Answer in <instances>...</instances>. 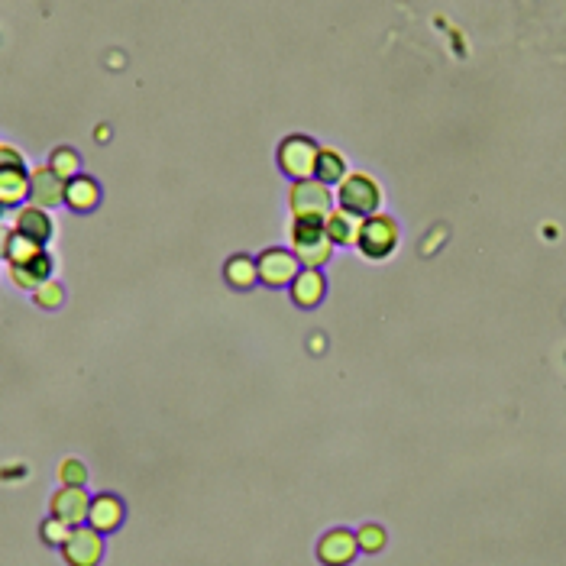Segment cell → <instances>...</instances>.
I'll use <instances>...</instances> for the list:
<instances>
[{
	"label": "cell",
	"instance_id": "cell-17",
	"mask_svg": "<svg viewBox=\"0 0 566 566\" xmlns=\"http://www.w3.org/2000/svg\"><path fill=\"white\" fill-rule=\"evenodd\" d=\"M324 230L334 246H356V233H360V217H353L347 211L334 207L327 217H324Z\"/></svg>",
	"mask_w": 566,
	"mask_h": 566
},
{
	"label": "cell",
	"instance_id": "cell-19",
	"mask_svg": "<svg viewBox=\"0 0 566 566\" xmlns=\"http://www.w3.org/2000/svg\"><path fill=\"white\" fill-rule=\"evenodd\" d=\"M224 279H227L233 288H253V285L259 282V275H256V259H253V256H246V253L230 256V259H227V266H224Z\"/></svg>",
	"mask_w": 566,
	"mask_h": 566
},
{
	"label": "cell",
	"instance_id": "cell-5",
	"mask_svg": "<svg viewBox=\"0 0 566 566\" xmlns=\"http://www.w3.org/2000/svg\"><path fill=\"white\" fill-rule=\"evenodd\" d=\"M356 246L366 259H385L392 256L398 246V224L389 214H369L360 220V233H356Z\"/></svg>",
	"mask_w": 566,
	"mask_h": 566
},
{
	"label": "cell",
	"instance_id": "cell-1",
	"mask_svg": "<svg viewBox=\"0 0 566 566\" xmlns=\"http://www.w3.org/2000/svg\"><path fill=\"white\" fill-rule=\"evenodd\" d=\"M292 253L301 269H324L334 256L324 220H292Z\"/></svg>",
	"mask_w": 566,
	"mask_h": 566
},
{
	"label": "cell",
	"instance_id": "cell-21",
	"mask_svg": "<svg viewBox=\"0 0 566 566\" xmlns=\"http://www.w3.org/2000/svg\"><path fill=\"white\" fill-rule=\"evenodd\" d=\"M39 253H43V246H39V243H33V240L20 237V233H10V243H7V253H4V259L10 262V266H23V262L36 259Z\"/></svg>",
	"mask_w": 566,
	"mask_h": 566
},
{
	"label": "cell",
	"instance_id": "cell-25",
	"mask_svg": "<svg viewBox=\"0 0 566 566\" xmlns=\"http://www.w3.org/2000/svg\"><path fill=\"white\" fill-rule=\"evenodd\" d=\"M43 541L46 544H52V547H62L65 541H68V534H72V528H68L65 521H59V518H49L46 524H43Z\"/></svg>",
	"mask_w": 566,
	"mask_h": 566
},
{
	"label": "cell",
	"instance_id": "cell-9",
	"mask_svg": "<svg viewBox=\"0 0 566 566\" xmlns=\"http://www.w3.org/2000/svg\"><path fill=\"white\" fill-rule=\"evenodd\" d=\"M88 508L91 499L85 486H62L59 492L52 495V518L65 521L68 528H78V524L88 521Z\"/></svg>",
	"mask_w": 566,
	"mask_h": 566
},
{
	"label": "cell",
	"instance_id": "cell-18",
	"mask_svg": "<svg viewBox=\"0 0 566 566\" xmlns=\"http://www.w3.org/2000/svg\"><path fill=\"white\" fill-rule=\"evenodd\" d=\"M314 178L324 182L327 188L340 185L343 178H347V159H343L337 149H321V153H317V165H314Z\"/></svg>",
	"mask_w": 566,
	"mask_h": 566
},
{
	"label": "cell",
	"instance_id": "cell-2",
	"mask_svg": "<svg viewBox=\"0 0 566 566\" xmlns=\"http://www.w3.org/2000/svg\"><path fill=\"white\" fill-rule=\"evenodd\" d=\"M334 201H337L340 211H347V214L363 220L369 214H379L382 188L369 172H347V178L337 185V198Z\"/></svg>",
	"mask_w": 566,
	"mask_h": 566
},
{
	"label": "cell",
	"instance_id": "cell-13",
	"mask_svg": "<svg viewBox=\"0 0 566 566\" xmlns=\"http://www.w3.org/2000/svg\"><path fill=\"white\" fill-rule=\"evenodd\" d=\"M52 230H55V227H52V217L43 211V207H36V204L20 207L17 220H13V233H20V237L33 240V243H39V246L49 243Z\"/></svg>",
	"mask_w": 566,
	"mask_h": 566
},
{
	"label": "cell",
	"instance_id": "cell-4",
	"mask_svg": "<svg viewBox=\"0 0 566 566\" xmlns=\"http://www.w3.org/2000/svg\"><path fill=\"white\" fill-rule=\"evenodd\" d=\"M30 198V172H26L23 153L13 146H0V204L20 207Z\"/></svg>",
	"mask_w": 566,
	"mask_h": 566
},
{
	"label": "cell",
	"instance_id": "cell-20",
	"mask_svg": "<svg viewBox=\"0 0 566 566\" xmlns=\"http://www.w3.org/2000/svg\"><path fill=\"white\" fill-rule=\"evenodd\" d=\"M49 169L62 178V182H72L75 175H81V156L75 153V149L68 146H59L49 159Z\"/></svg>",
	"mask_w": 566,
	"mask_h": 566
},
{
	"label": "cell",
	"instance_id": "cell-8",
	"mask_svg": "<svg viewBox=\"0 0 566 566\" xmlns=\"http://www.w3.org/2000/svg\"><path fill=\"white\" fill-rule=\"evenodd\" d=\"M62 557L68 566H98L104 557V541L91 524H78L68 534V541L62 544Z\"/></svg>",
	"mask_w": 566,
	"mask_h": 566
},
{
	"label": "cell",
	"instance_id": "cell-6",
	"mask_svg": "<svg viewBox=\"0 0 566 566\" xmlns=\"http://www.w3.org/2000/svg\"><path fill=\"white\" fill-rule=\"evenodd\" d=\"M317 153H321V146H317L311 136L292 133L279 143L275 159H279V169L292 178V182H301V178H314Z\"/></svg>",
	"mask_w": 566,
	"mask_h": 566
},
{
	"label": "cell",
	"instance_id": "cell-10",
	"mask_svg": "<svg viewBox=\"0 0 566 566\" xmlns=\"http://www.w3.org/2000/svg\"><path fill=\"white\" fill-rule=\"evenodd\" d=\"M360 554V544H356V534L347 528H337V531H327L317 544V560L324 566H347L353 563V557Z\"/></svg>",
	"mask_w": 566,
	"mask_h": 566
},
{
	"label": "cell",
	"instance_id": "cell-24",
	"mask_svg": "<svg viewBox=\"0 0 566 566\" xmlns=\"http://www.w3.org/2000/svg\"><path fill=\"white\" fill-rule=\"evenodd\" d=\"M59 479H62V486H85V479H88V469L81 460H65L59 466Z\"/></svg>",
	"mask_w": 566,
	"mask_h": 566
},
{
	"label": "cell",
	"instance_id": "cell-7",
	"mask_svg": "<svg viewBox=\"0 0 566 566\" xmlns=\"http://www.w3.org/2000/svg\"><path fill=\"white\" fill-rule=\"evenodd\" d=\"M298 259L292 250H285V246H269V250H262L256 256V275L262 285L269 288H288L292 279L298 275Z\"/></svg>",
	"mask_w": 566,
	"mask_h": 566
},
{
	"label": "cell",
	"instance_id": "cell-12",
	"mask_svg": "<svg viewBox=\"0 0 566 566\" xmlns=\"http://www.w3.org/2000/svg\"><path fill=\"white\" fill-rule=\"evenodd\" d=\"M288 295L298 308H317L327 295V279L321 269H298V275L288 285Z\"/></svg>",
	"mask_w": 566,
	"mask_h": 566
},
{
	"label": "cell",
	"instance_id": "cell-26",
	"mask_svg": "<svg viewBox=\"0 0 566 566\" xmlns=\"http://www.w3.org/2000/svg\"><path fill=\"white\" fill-rule=\"evenodd\" d=\"M10 233H13V230H7V227H4V220H0V259H4V253H7Z\"/></svg>",
	"mask_w": 566,
	"mask_h": 566
},
{
	"label": "cell",
	"instance_id": "cell-11",
	"mask_svg": "<svg viewBox=\"0 0 566 566\" xmlns=\"http://www.w3.org/2000/svg\"><path fill=\"white\" fill-rule=\"evenodd\" d=\"M30 201L36 207H59L65 204V182L55 175L49 165H39V169L30 172Z\"/></svg>",
	"mask_w": 566,
	"mask_h": 566
},
{
	"label": "cell",
	"instance_id": "cell-27",
	"mask_svg": "<svg viewBox=\"0 0 566 566\" xmlns=\"http://www.w3.org/2000/svg\"><path fill=\"white\" fill-rule=\"evenodd\" d=\"M4 214H7V207H4V204H0V220H4Z\"/></svg>",
	"mask_w": 566,
	"mask_h": 566
},
{
	"label": "cell",
	"instance_id": "cell-3",
	"mask_svg": "<svg viewBox=\"0 0 566 566\" xmlns=\"http://www.w3.org/2000/svg\"><path fill=\"white\" fill-rule=\"evenodd\" d=\"M288 207L295 220H324L334 211V191L317 178H301L288 188Z\"/></svg>",
	"mask_w": 566,
	"mask_h": 566
},
{
	"label": "cell",
	"instance_id": "cell-23",
	"mask_svg": "<svg viewBox=\"0 0 566 566\" xmlns=\"http://www.w3.org/2000/svg\"><path fill=\"white\" fill-rule=\"evenodd\" d=\"M33 301H36L39 308H46V311H49V308H59V305H62V285L52 282V279H46V282L33 292Z\"/></svg>",
	"mask_w": 566,
	"mask_h": 566
},
{
	"label": "cell",
	"instance_id": "cell-22",
	"mask_svg": "<svg viewBox=\"0 0 566 566\" xmlns=\"http://www.w3.org/2000/svg\"><path fill=\"white\" fill-rule=\"evenodd\" d=\"M356 544H360V550H366V554H379L385 547V531L379 524H363V528L356 531Z\"/></svg>",
	"mask_w": 566,
	"mask_h": 566
},
{
	"label": "cell",
	"instance_id": "cell-16",
	"mask_svg": "<svg viewBox=\"0 0 566 566\" xmlns=\"http://www.w3.org/2000/svg\"><path fill=\"white\" fill-rule=\"evenodd\" d=\"M52 275V256L39 253L36 259L23 262V266H10V279L17 288H26V292H36L39 285Z\"/></svg>",
	"mask_w": 566,
	"mask_h": 566
},
{
	"label": "cell",
	"instance_id": "cell-14",
	"mask_svg": "<svg viewBox=\"0 0 566 566\" xmlns=\"http://www.w3.org/2000/svg\"><path fill=\"white\" fill-rule=\"evenodd\" d=\"M123 521V502L117 495H98V499H91V508H88V524L98 534H110L117 531Z\"/></svg>",
	"mask_w": 566,
	"mask_h": 566
},
{
	"label": "cell",
	"instance_id": "cell-15",
	"mask_svg": "<svg viewBox=\"0 0 566 566\" xmlns=\"http://www.w3.org/2000/svg\"><path fill=\"white\" fill-rule=\"evenodd\" d=\"M101 201V188L94 178L88 175H75L72 182H65V204L72 207V211L85 214V211H94Z\"/></svg>",
	"mask_w": 566,
	"mask_h": 566
}]
</instances>
